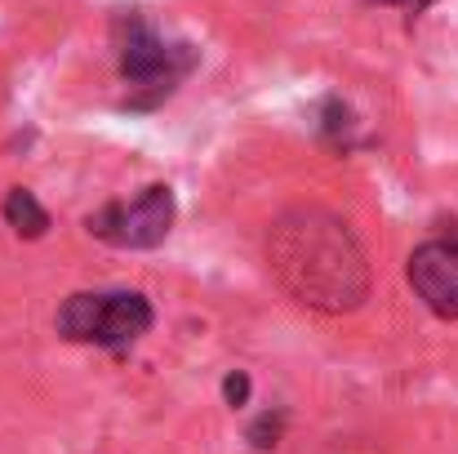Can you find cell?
Wrapping results in <instances>:
<instances>
[{"mask_svg":"<svg viewBox=\"0 0 458 454\" xmlns=\"http://www.w3.org/2000/svg\"><path fill=\"white\" fill-rule=\"evenodd\" d=\"M267 263L281 286L316 312H356L369 299V263L352 227L329 210H290L272 223Z\"/></svg>","mask_w":458,"mask_h":454,"instance_id":"1","label":"cell"},{"mask_svg":"<svg viewBox=\"0 0 458 454\" xmlns=\"http://www.w3.org/2000/svg\"><path fill=\"white\" fill-rule=\"evenodd\" d=\"M112 45H116V63H121V81L130 85V99H125L130 112L160 107L178 90V81L196 67V49L187 40L169 45L143 9H116Z\"/></svg>","mask_w":458,"mask_h":454,"instance_id":"2","label":"cell"},{"mask_svg":"<svg viewBox=\"0 0 458 454\" xmlns=\"http://www.w3.org/2000/svg\"><path fill=\"white\" fill-rule=\"evenodd\" d=\"M58 334L72 343H94L107 352H125L152 330V303L139 290H81L58 307Z\"/></svg>","mask_w":458,"mask_h":454,"instance_id":"3","label":"cell"},{"mask_svg":"<svg viewBox=\"0 0 458 454\" xmlns=\"http://www.w3.org/2000/svg\"><path fill=\"white\" fill-rule=\"evenodd\" d=\"M174 214H178L174 192L165 183H152L134 201H107L103 210H94L85 218V227H89V236H98L116 250H156L169 236Z\"/></svg>","mask_w":458,"mask_h":454,"instance_id":"4","label":"cell"},{"mask_svg":"<svg viewBox=\"0 0 458 454\" xmlns=\"http://www.w3.org/2000/svg\"><path fill=\"white\" fill-rule=\"evenodd\" d=\"M405 277H410L414 295L423 299V307H428L432 316L458 321V232L423 241V245L410 254Z\"/></svg>","mask_w":458,"mask_h":454,"instance_id":"5","label":"cell"},{"mask_svg":"<svg viewBox=\"0 0 458 454\" xmlns=\"http://www.w3.org/2000/svg\"><path fill=\"white\" fill-rule=\"evenodd\" d=\"M4 223H9L18 236L40 241V236L49 232V210H45L27 187H9V196H4Z\"/></svg>","mask_w":458,"mask_h":454,"instance_id":"6","label":"cell"},{"mask_svg":"<svg viewBox=\"0 0 458 454\" xmlns=\"http://www.w3.org/2000/svg\"><path fill=\"white\" fill-rule=\"evenodd\" d=\"M352 134H356V116L343 99H325L320 103V139L334 143V148H352Z\"/></svg>","mask_w":458,"mask_h":454,"instance_id":"7","label":"cell"},{"mask_svg":"<svg viewBox=\"0 0 458 454\" xmlns=\"http://www.w3.org/2000/svg\"><path fill=\"white\" fill-rule=\"evenodd\" d=\"M281 433H285V410H267V415H259V419L250 424V446L259 454L276 450Z\"/></svg>","mask_w":458,"mask_h":454,"instance_id":"8","label":"cell"},{"mask_svg":"<svg viewBox=\"0 0 458 454\" xmlns=\"http://www.w3.org/2000/svg\"><path fill=\"white\" fill-rule=\"evenodd\" d=\"M223 401H227L232 410H241V406L250 401V374H245V370H232V374L223 379Z\"/></svg>","mask_w":458,"mask_h":454,"instance_id":"9","label":"cell"},{"mask_svg":"<svg viewBox=\"0 0 458 454\" xmlns=\"http://www.w3.org/2000/svg\"><path fill=\"white\" fill-rule=\"evenodd\" d=\"M365 4H392V9H405V13H423V9H432L437 0H365Z\"/></svg>","mask_w":458,"mask_h":454,"instance_id":"10","label":"cell"}]
</instances>
